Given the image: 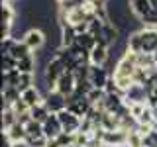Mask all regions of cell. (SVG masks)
Instances as JSON below:
<instances>
[{"label": "cell", "mask_w": 157, "mask_h": 147, "mask_svg": "<svg viewBox=\"0 0 157 147\" xmlns=\"http://www.w3.org/2000/svg\"><path fill=\"white\" fill-rule=\"evenodd\" d=\"M14 20H16V8H14V2L2 0V24L14 26Z\"/></svg>", "instance_id": "cell-20"}, {"label": "cell", "mask_w": 157, "mask_h": 147, "mask_svg": "<svg viewBox=\"0 0 157 147\" xmlns=\"http://www.w3.org/2000/svg\"><path fill=\"white\" fill-rule=\"evenodd\" d=\"M18 124V114L14 112L12 106H2V131H6L8 127Z\"/></svg>", "instance_id": "cell-18"}, {"label": "cell", "mask_w": 157, "mask_h": 147, "mask_svg": "<svg viewBox=\"0 0 157 147\" xmlns=\"http://www.w3.org/2000/svg\"><path fill=\"white\" fill-rule=\"evenodd\" d=\"M36 65H37V59H36V55L32 53V55L20 59L16 69H18L20 73H36Z\"/></svg>", "instance_id": "cell-21"}, {"label": "cell", "mask_w": 157, "mask_h": 147, "mask_svg": "<svg viewBox=\"0 0 157 147\" xmlns=\"http://www.w3.org/2000/svg\"><path fill=\"white\" fill-rule=\"evenodd\" d=\"M26 134L28 137H45L43 135V124H39V122L32 120L26 124Z\"/></svg>", "instance_id": "cell-26"}, {"label": "cell", "mask_w": 157, "mask_h": 147, "mask_svg": "<svg viewBox=\"0 0 157 147\" xmlns=\"http://www.w3.org/2000/svg\"><path fill=\"white\" fill-rule=\"evenodd\" d=\"M71 147H85V145H78V143H73Z\"/></svg>", "instance_id": "cell-30"}, {"label": "cell", "mask_w": 157, "mask_h": 147, "mask_svg": "<svg viewBox=\"0 0 157 147\" xmlns=\"http://www.w3.org/2000/svg\"><path fill=\"white\" fill-rule=\"evenodd\" d=\"M2 134H6V137H8V139L12 141L16 147H18V145H24V143H26V137H28L26 126L20 124V122H18V124H14L12 127H8V130L2 131Z\"/></svg>", "instance_id": "cell-14"}, {"label": "cell", "mask_w": 157, "mask_h": 147, "mask_svg": "<svg viewBox=\"0 0 157 147\" xmlns=\"http://www.w3.org/2000/svg\"><path fill=\"white\" fill-rule=\"evenodd\" d=\"M140 36H141V51L149 53V55L157 53V28H141Z\"/></svg>", "instance_id": "cell-6"}, {"label": "cell", "mask_w": 157, "mask_h": 147, "mask_svg": "<svg viewBox=\"0 0 157 147\" xmlns=\"http://www.w3.org/2000/svg\"><path fill=\"white\" fill-rule=\"evenodd\" d=\"M61 134H63L61 120H59L57 114H51L45 122H43V135H45L47 139H55V137L61 135Z\"/></svg>", "instance_id": "cell-11"}, {"label": "cell", "mask_w": 157, "mask_h": 147, "mask_svg": "<svg viewBox=\"0 0 157 147\" xmlns=\"http://www.w3.org/2000/svg\"><path fill=\"white\" fill-rule=\"evenodd\" d=\"M126 147H145L144 135L137 131V127H136V130H132V131H128V145Z\"/></svg>", "instance_id": "cell-25"}, {"label": "cell", "mask_w": 157, "mask_h": 147, "mask_svg": "<svg viewBox=\"0 0 157 147\" xmlns=\"http://www.w3.org/2000/svg\"><path fill=\"white\" fill-rule=\"evenodd\" d=\"M43 104L47 106V110L51 112V114H59V112L67 110V96H63L61 92H57L55 88H53L47 94H43Z\"/></svg>", "instance_id": "cell-3"}, {"label": "cell", "mask_w": 157, "mask_h": 147, "mask_svg": "<svg viewBox=\"0 0 157 147\" xmlns=\"http://www.w3.org/2000/svg\"><path fill=\"white\" fill-rule=\"evenodd\" d=\"M104 147H126L128 145V131L126 130H112L102 134Z\"/></svg>", "instance_id": "cell-8"}, {"label": "cell", "mask_w": 157, "mask_h": 147, "mask_svg": "<svg viewBox=\"0 0 157 147\" xmlns=\"http://www.w3.org/2000/svg\"><path fill=\"white\" fill-rule=\"evenodd\" d=\"M110 78H112V73H108L106 67H96V65L88 67V81L94 88H106Z\"/></svg>", "instance_id": "cell-5"}, {"label": "cell", "mask_w": 157, "mask_h": 147, "mask_svg": "<svg viewBox=\"0 0 157 147\" xmlns=\"http://www.w3.org/2000/svg\"><path fill=\"white\" fill-rule=\"evenodd\" d=\"M77 45L81 47V49H85L86 53H90L92 49L96 47V37L92 36L90 32H86V33H78V37H77Z\"/></svg>", "instance_id": "cell-19"}, {"label": "cell", "mask_w": 157, "mask_h": 147, "mask_svg": "<svg viewBox=\"0 0 157 147\" xmlns=\"http://www.w3.org/2000/svg\"><path fill=\"white\" fill-rule=\"evenodd\" d=\"M124 102H126V106L140 104V102H145V104H147V90H145V85H132V86L124 92Z\"/></svg>", "instance_id": "cell-9"}, {"label": "cell", "mask_w": 157, "mask_h": 147, "mask_svg": "<svg viewBox=\"0 0 157 147\" xmlns=\"http://www.w3.org/2000/svg\"><path fill=\"white\" fill-rule=\"evenodd\" d=\"M67 71V67L63 65L61 61L55 57V59H51V61L47 63L45 67H43V85H45L47 90H53L57 85V81L61 78V75Z\"/></svg>", "instance_id": "cell-1"}, {"label": "cell", "mask_w": 157, "mask_h": 147, "mask_svg": "<svg viewBox=\"0 0 157 147\" xmlns=\"http://www.w3.org/2000/svg\"><path fill=\"white\" fill-rule=\"evenodd\" d=\"M29 114H32V120H36V122H39V124H43V122L47 120L49 116H51V112L47 110V106L43 104H37L36 108H32V110H29Z\"/></svg>", "instance_id": "cell-22"}, {"label": "cell", "mask_w": 157, "mask_h": 147, "mask_svg": "<svg viewBox=\"0 0 157 147\" xmlns=\"http://www.w3.org/2000/svg\"><path fill=\"white\" fill-rule=\"evenodd\" d=\"M22 41L26 43V45L32 49L33 53H36V51H39V49L45 47L47 37H45V32H43V29H39V28H32V29H28V32H26V36H24Z\"/></svg>", "instance_id": "cell-4"}, {"label": "cell", "mask_w": 157, "mask_h": 147, "mask_svg": "<svg viewBox=\"0 0 157 147\" xmlns=\"http://www.w3.org/2000/svg\"><path fill=\"white\" fill-rule=\"evenodd\" d=\"M22 98V92L16 86H2V106H12Z\"/></svg>", "instance_id": "cell-16"}, {"label": "cell", "mask_w": 157, "mask_h": 147, "mask_svg": "<svg viewBox=\"0 0 157 147\" xmlns=\"http://www.w3.org/2000/svg\"><path fill=\"white\" fill-rule=\"evenodd\" d=\"M61 2H65V0H57V4H61Z\"/></svg>", "instance_id": "cell-31"}, {"label": "cell", "mask_w": 157, "mask_h": 147, "mask_svg": "<svg viewBox=\"0 0 157 147\" xmlns=\"http://www.w3.org/2000/svg\"><path fill=\"white\" fill-rule=\"evenodd\" d=\"M32 86H36V73H22L20 75V82H18V90L24 92Z\"/></svg>", "instance_id": "cell-23"}, {"label": "cell", "mask_w": 157, "mask_h": 147, "mask_svg": "<svg viewBox=\"0 0 157 147\" xmlns=\"http://www.w3.org/2000/svg\"><path fill=\"white\" fill-rule=\"evenodd\" d=\"M86 98L92 106H102V102H104V98H106V90L104 88H92L86 94Z\"/></svg>", "instance_id": "cell-24"}, {"label": "cell", "mask_w": 157, "mask_h": 147, "mask_svg": "<svg viewBox=\"0 0 157 147\" xmlns=\"http://www.w3.org/2000/svg\"><path fill=\"white\" fill-rule=\"evenodd\" d=\"M92 104L88 102L86 96H78V94H71L67 96V110L73 112V114H77L78 118H85L88 112H90Z\"/></svg>", "instance_id": "cell-2"}, {"label": "cell", "mask_w": 157, "mask_h": 147, "mask_svg": "<svg viewBox=\"0 0 157 147\" xmlns=\"http://www.w3.org/2000/svg\"><path fill=\"white\" fill-rule=\"evenodd\" d=\"M12 108H14V112L18 114V118H20V116H24V114H28V112H29V106H28L26 102L22 100V98H20L18 102H14V104H12Z\"/></svg>", "instance_id": "cell-28"}, {"label": "cell", "mask_w": 157, "mask_h": 147, "mask_svg": "<svg viewBox=\"0 0 157 147\" xmlns=\"http://www.w3.org/2000/svg\"><path fill=\"white\" fill-rule=\"evenodd\" d=\"M32 49H29L28 45H26V43H24L22 41V39H20V41H18V39H16V41H14V45H12V49H10V53H8V55H12L14 59H16V61H20V59H24V57H28V55H32Z\"/></svg>", "instance_id": "cell-17"}, {"label": "cell", "mask_w": 157, "mask_h": 147, "mask_svg": "<svg viewBox=\"0 0 157 147\" xmlns=\"http://www.w3.org/2000/svg\"><path fill=\"white\" fill-rule=\"evenodd\" d=\"M108 57H110V47L100 45V43H96V47L88 53V61H90V65H96V67H106Z\"/></svg>", "instance_id": "cell-12"}, {"label": "cell", "mask_w": 157, "mask_h": 147, "mask_svg": "<svg viewBox=\"0 0 157 147\" xmlns=\"http://www.w3.org/2000/svg\"><path fill=\"white\" fill-rule=\"evenodd\" d=\"M128 4H130L132 14H134V16L140 20V22L153 12V6H151L149 0H128Z\"/></svg>", "instance_id": "cell-13"}, {"label": "cell", "mask_w": 157, "mask_h": 147, "mask_svg": "<svg viewBox=\"0 0 157 147\" xmlns=\"http://www.w3.org/2000/svg\"><path fill=\"white\" fill-rule=\"evenodd\" d=\"M22 100L26 102V104L29 106V110H32V108H36L37 104L43 102V94L39 92L37 86H32V88H28V90L22 92Z\"/></svg>", "instance_id": "cell-15"}, {"label": "cell", "mask_w": 157, "mask_h": 147, "mask_svg": "<svg viewBox=\"0 0 157 147\" xmlns=\"http://www.w3.org/2000/svg\"><path fill=\"white\" fill-rule=\"evenodd\" d=\"M18 67V61L12 55H2V73H10Z\"/></svg>", "instance_id": "cell-27"}, {"label": "cell", "mask_w": 157, "mask_h": 147, "mask_svg": "<svg viewBox=\"0 0 157 147\" xmlns=\"http://www.w3.org/2000/svg\"><path fill=\"white\" fill-rule=\"evenodd\" d=\"M75 88H77V78H75V75H73L71 71H65L61 75V78L57 81L55 90L61 92L63 96H71V94H75Z\"/></svg>", "instance_id": "cell-10"}, {"label": "cell", "mask_w": 157, "mask_h": 147, "mask_svg": "<svg viewBox=\"0 0 157 147\" xmlns=\"http://www.w3.org/2000/svg\"><path fill=\"white\" fill-rule=\"evenodd\" d=\"M155 147H157V145H155Z\"/></svg>", "instance_id": "cell-32"}, {"label": "cell", "mask_w": 157, "mask_h": 147, "mask_svg": "<svg viewBox=\"0 0 157 147\" xmlns=\"http://www.w3.org/2000/svg\"><path fill=\"white\" fill-rule=\"evenodd\" d=\"M151 2V6H153V10H157V0H149Z\"/></svg>", "instance_id": "cell-29"}, {"label": "cell", "mask_w": 157, "mask_h": 147, "mask_svg": "<svg viewBox=\"0 0 157 147\" xmlns=\"http://www.w3.org/2000/svg\"><path fill=\"white\" fill-rule=\"evenodd\" d=\"M57 116H59V120H61L63 131H67V134H78L81 124H82V118H78L77 114H73V112H69V110L59 112Z\"/></svg>", "instance_id": "cell-7"}]
</instances>
